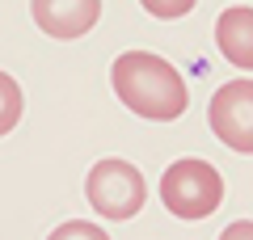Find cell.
<instances>
[{
    "mask_svg": "<svg viewBox=\"0 0 253 240\" xmlns=\"http://www.w3.org/2000/svg\"><path fill=\"white\" fill-rule=\"evenodd\" d=\"M30 13H34V26L46 38L72 42V38H84L97 26L101 0H30Z\"/></svg>",
    "mask_w": 253,
    "mask_h": 240,
    "instance_id": "cell-5",
    "label": "cell"
},
{
    "mask_svg": "<svg viewBox=\"0 0 253 240\" xmlns=\"http://www.w3.org/2000/svg\"><path fill=\"white\" fill-rule=\"evenodd\" d=\"M26 114V97H21V84L9 76V72H0V135H9L13 126L21 122Z\"/></svg>",
    "mask_w": 253,
    "mask_h": 240,
    "instance_id": "cell-7",
    "label": "cell"
},
{
    "mask_svg": "<svg viewBox=\"0 0 253 240\" xmlns=\"http://www.w3.org/2000/svg\"><path fill=\"white\" fill-rule=\"evenodd\" d=\"M110 84L118 101L148 122H173L190 106V89L181 72L152 51H123L110 68Z\"/></svg>",
    "mask_w": 253,
    "mask_h": 240,
    "instance_id": "cell-1",
    "label": "cell"
},
{
    "mask_svg": "<svg viewBox=\"0 0 253 240\" xmlns=\"http://www.w3.org/2000/svg\"><path fill=\"white\" fill-rule=\"evenodd\" d=\"M152 17H161V21H177V17H186V13H194V4L199 0H139Z\"/></svg>",
    "mask_w": 253,
    "mask_h": 240,
    "instance_id": "cell-9",
    "label": "cell"
},
{
    "mask_svg": "<svg viewBox=\"0 0 253 240\" xmlns=\"http://www.w3.org/2000/svg\"><path fill=\"white\" fill-rule=\"evenodd\" d=\"M84 198L101 219H135L148 202V181L131 160L106 156L84 177Z\"/></svg>",
    "mask_w": 253,
    "mask_h": 240,
    "instance_id": "cell-3",
    "label": "cell"
},
{
    "mask_svg": "<svg viewBox=\"0 0 253 240\" xmlns=\"http://www.w3.org/2000/svg\"><path fill=\"white\" fill-rule=\"evenodd\" d=\"M219 240H253V219H232L219 232Z\"/></svg>",
    "mask_w": 253,
    "mask_h": 240,
    "instance_id": "cell-10",
    "label": "cell"
},
{
    "mask_svg": "<svg viewBox=\"0 0 253 240\" xmlns=\"http://www.w3.org/2000/svg\"><path fill=\"white\" fill-rule=\"evenodd\" d=\"M46 240H110V236H106V228H97V223H89V219H68Z\"/></svg>",
    "mask_w": 253,
    "mask_h": 240,
    "instance_id": "cell-8",
    "label": "cell"
},
{
    "mask_svg": "<svg viewBox=\"0 0 253 240\" xmlns=\"http://www.w3.org/2000/svg\"><path fill=\"white\" fill-rule=\"evenodd\" d=\"M215 46L232 68L253 72V9L249 4H228L215 17Z\"/></svg>",
    "mask_w": 253,
    "mask_h": 240,
    "instance_id": "cell-6",
    "label": "cell"
},
{
    "mask_svg": "<svg viewBox=\"0 0 253 240\" xmlns=\"http://www.w3.org/2000/svg\"><path fill=\"white\" fill-rule=\"evenodd\" d=\"M161 202L177 219H207L224 202V177L211 160H199V156L173 160L161 177Z\"/></svg>",
    "mask_w": 253,
    "mask_h": 240,
    "instance_id": "cell-2",
    "label": "cell"
},
{
    "mask_svg": "<svg viewBox=\"0 0 253 240\" xmlns=\"http://www.w3.org/2000/svg\"><path fill=\"white\" fill-rule=\"evenodd\" d=\"M207 122L224 148L253 156V80L249 76L219 84L207 106Z\"/></svg>",
    "mask_w": 253,
    "mask_h": 240,
    "instance_id": "cell-4",
    "label": "cell"
}]
</instances>
